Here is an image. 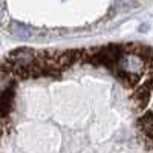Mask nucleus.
Listing matches in <instances>:
<instances>
[{
	"instance_id": "1",
	"label": "nucleus",
	"mask_w": 153,
	"mask_h": 153,
	"mask_svg": "<svg viewBox=\"0 0 153 153\" xmlns=\"http://www.w3.org/2000/svg\"><path fill=\"white\" fill-rule=\"evenodd\" d=\"M11 32L14 35H17V37H20V38H29L32 35V32H31V29L28 26H25V25H19V23L12 25Z\"/></svg>"
}]
</instances>
